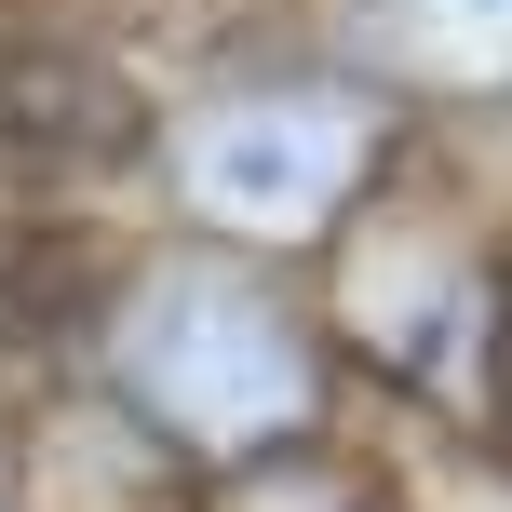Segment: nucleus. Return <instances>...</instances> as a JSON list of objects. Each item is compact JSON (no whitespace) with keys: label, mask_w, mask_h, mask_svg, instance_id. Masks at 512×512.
<instances>
[{"label":"nucleus","mask_w":512,"mask_h":512,"mask_svg":"<svg viewBox=\"0 0 512 512\" xmlns=\"http://www.w3.org/2000/svg\"><path fill=\"white\" fill-rule=\"evenodd\" d=\"M364 54L418 95H512V0H364Z\"/></svg>","instance_id":"3"},{"label":"nucleus","mask_w":512,"mask_h":512,"mask_svg":"<svg viewBox=\"0 0 512 512\" xmlns=\"http://www.w3.org/2000/svg\"><path fill=\"white\" fill-rule=\"evenodd\" d=\"M391 162V108L364 81H243L176 135V203L216 256H297L364 216Z\"/></svg>","instance_id":"2"},{"label":"nucleus","mask_w":512,"mask_h":512,"mask_svg":"<svg viewBox=\"0 0 512 512\" xmlns=\"http://www.w3.org/2000/svg\"><path fill=\"white\" fill-rule=\"evenodd\" d=\"M486 378H499V418H512V270H499V297H486Z\"/></svg>","instance_id":"4"},{"label":"nucleus","mask_w":512,"mask_h":512,"mask_svg":"<svg viewBox=\"0 0 512 512\" xmlns=\"http://www.w3.org/2000/svg\"><path fill=\"white\" fill-rule=\"evenodd\" d=\"M95 378L122 432H149L162 459L216 472V486L324 445V324L256 256H216V243L122 270V297L95 324Z\"/></svg>","instance_id":"1"}]
</instances>
